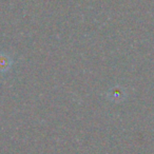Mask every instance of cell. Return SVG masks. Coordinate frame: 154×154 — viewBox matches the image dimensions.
I'll return each instance as SVG.
<instances>
[{"mask_svg": "<svg viewBox=\"0 0 154 154\" xmlns=\"http://www.w3.org/2000/svg\"><path fill=\"white\" fill-rule=\"evenodd\" d=\"M13 60L8 54L0 53V73H5L11 69Z\"/></svg>", "mask_w": 154, "mask_h": 154, "instance_id": "obj_1", "label": "cell"}]
</instances>
